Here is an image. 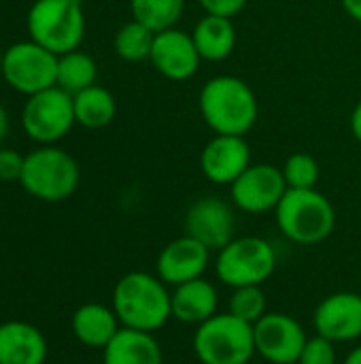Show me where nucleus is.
<instances>
[{"label":"nucleus","mask_w":361,"mask_h":364,"mask_svg":"<svg viewBox=\"0 0 361 364\" xmlns=\"http://www.w3.org/2000/svg\"><path fill=\"white\" fill-rule=\"evenodd\" d=\"M194 352L202 364H249L257 354L253 324L238 320L230 311L217 314L196 326Z\"/></svg>","instance_id":"423d86ee"},{"label":"nucleus","mask_w":361,"mask_h":364,"mask_svg":"<svg viewBox=\"0 0 361 364\" xmlns=\"http://www.w3.org/2000/svg\"><path fill=\"white\" fill-rule=\"evenodd\" d=\"M336 343L321 335H315L309 337L298 364H336Z\"/></svg>","instance_id":"cd10ccee"},{"label":"nucleus","mask_w":361,"mask_h":364,"mask_svg":"<svg viewBox=\"0 0 361 364\" xmlns=\"http://www.w3.org/2000/svg\"><path fill=\"white\" fill-rule=\"evenodd\" d=\"M19 122L23 132L34 143L55 145L77 124L72 94L53 85L38 94L26 96V105L21 109Z\"/></svg>","instance_id":"6e6552de"},{"label":"nucleus","mask_w":361,"mask_h":364,"mask_svg":"<svg viewBox=\"0 0 361 364\" xmlns=\"http://www.w3.org/2000/svg\"><path fill=\"white\" fill-rule=\"evenodd\" d=\"M281 171L289 190H311L317 186L319 175H321L319 162L311 154H304V151L291 154L285 160Z\"/></svg>","instance_id":"bb28decb"},{"label":"nucleus","mask_w":361,"mask_h":364,"mask_svg":"<svg viewBox=\"0 0 361 364\" xmlns=\"http://www.w3.org/2000/svg\"><path fill=\"white\" fill-rule=\"evenodd\" d=\"M315 333L334 341L349 343L361 337V294L334 292L326 296L313 314Z\"/></svg>","instance_id":"4468645a"},{"label":"nucleus","mask_w":361,"mask_h":364,"mask_svg":"<svg viewBox=\"0 0 361 364\" xmlns=\"http://www.w3.org/2000/svg\"><path fill=\"white\" fill-rule=\"evenodd\" d=\"M119 328L121 322L115 309L102 303H85L70 318V331L74 339L94 350H104Z\"/></svg>","instance_id":"6ab92c4d"},{"label":"nucleus","mask_w":361,"mask_h":364,"mask_svg":"<svg viewBox=\"0 0 361 364\" xmlns=\"http://www.w3.org/2000/svg\"><path fill=\"white\" fill-rule=\"evenodd\" d=\"M2 58H4V49L0 47V79H2Z\"/></svg>","instance_id":"f704fd0d"},{"label":"nucleus","mask_w":361,"mask_h":364,"mask_svg":"<svg viewBox=\"0 0 361 364\" xmlns=\"http://www.w3.org/2000/svg\"><path fill=\"white\" fill-rule=\"evenodd\" d=\"M277 269V254L262 237H234L217 252L215 275L223 286H262Z\"/></svg>","instance_id":"0eeeda50"},{"label":"nucleus","mask_w":361,"mask_h":364,"mask_svg":"<svg viewBox=\"0 0 361 364\" xmlns=\"http://www.w3.org/2000/svg\"><path fill=\"white\" fill-rule=\"evenodd\" d=\"M251 166V147L245 136L215 134L200 154V171L215 186H232Z\"/></svg>","instance_id":"ddd939ff"},{"label":"nucleus","mask_w":361,"mask_h":364,"mask_svg":"<svg viewBox=\"0 0 361 364\" xmlns=\"http://www.w3.org/2000/svg\"><path fill=\"white\" fill-rule=\"evenodd\" d=\"M217 314L219 292L206 277H198L172 288V318L177 322L200 326Z\"/></svg>","instance_id":"f3484780"},{"label":"nucleus","mask_w":361,"mask_h":364,"mask_svg":"<svg viewBox=\"0 0 361 364\" xmlns=\"http://www.w3.org/2000/svg\"><path fill=\"white\" fill-rule=\"evenodd\" d=\"M340 2H343V9L347 11V15L361 23V0H340Z\"/></svg>","instance_id":"2f4dec72"},{"label":"nucleus","mask_w":361,"mask_h":364,"mask_svg":"<svg viewBox=\"0 0 361 364\" xmlns=\"http://www.w3.org/2000/svg\"><path fill=\"white\" fill-rule=\"evenodd\" d=\"M287 190L289 188L285 183L283 171L274 164L260 162V164H251L230 186V198L236 209L260 215V213L274 211Z\"/></svg>","instance_id":"9b49d317"},{"label":"nucleus","mask_w":361,"mask_h":364,"mask_svg":"<svg viewBox=\"0 0 361 364\" xmlns=\"http://www.w3.org/2000/svg\"><path fill=\"white\" fill-rule=\"evenodd\" d=\"M155 34L151 28H147L145 23L130 19L128 23H123L115 38H113V47L115 53L126 60V62H143L151 58V49H153V41Z\"/></svg>","instance_id":"393cba45"},{"label":"nucleus","mask_w":361,"mask_h":364,"mask_svg":"<svg viewBox=\"0 0 361 364\" xmlns=\"http://www.w3.org/2000/svg\"><path fill=\"white\" fill-rule=\"evenodd\" d=\"M72 105H74L77 124L87 130H100V128L109 126L117 113L115 96L106 87L96 85V83L81 90L79 94H74Z\"/></svg>","instance_id":"4be33fe9"},{"label":"nucleus","mask_w":361,"mask_h":364,"mask_svg":"<svg viewBox=\"0 0 361 364\" xmlns=\"http://www.w3.org/2000/svg\"><path fill=\"white\" fill-rule=\"evenodd\" d=\"M149 60L155 66V70L170 81L191 79L202 62L191 38V32L179 28H168L155 34Z\"/></svg>","instance_id":"2eb2a0df"},{"label":"nucleus","mask_w":361,"mask_h":364,"mask_svg":"<svg viewBox=\"0 0 361 364\" xmlns=\"http://www.w3.org/2000/svg\"><path fill=\"white\" fill-rule=\"evenodd\" d=\"M2 79L19 94L32 96L57 85V55L36 41H17L4 49Z\"/></svg>","instance_id":"1a4fd4ad"},{"label":"nucleus","mask_w":361,"mask_h":364,"mask_svg":"<svg viewBox=\"0 0 361 364\" xmlns=\"http://www.w3.org/2000/svg\"><path fill=\"white\" fill-rule=\"evenodd\" d=\"M98 77V64L96 60L81 51H68L57 55V87L66 90L68 94H79L81 90L96 83Z\"/></svg>","instance_id":"5701e85b"},{"label":"nucleus","mask_w":361,"mask_h":364,"mask_svg":"<svg viewBox=\"0 0 361 364\" xmlns=\"http://www.w3.org/2000/svg\"><path fill=\"white\" fill-rule=\"evenodd\" d=\"M45 335L21 320L0 324V364H45L47 360Z\"/></svg>","instance_id":"a211bd4d"},{"label":"nucleus","mask_w":361,"mask_h":364,"mask_svg":"<svg viewBox=\"0 0 361 364\" xmlns=\"http://www.w3.org/2000/svg\"><path fill=\"white\" fill-rule=\"evenodd\" d=\"M211 262V250L189 235L166 243L155 262V275L170 288L204 277Z\"/></svg>","instance_id":"dca6fc26"},{"label":"nucleus","mask_w":361,"mask_h":364,"mask_svg":"<svg viewBox=\"0 0 361 364\" xmlns=\"http://www.w3.org/2000/svg\"><path fill=\"white\" fill-rule=\"evenodd\" d=\"M236 215L228 200L217 196L198 198L185 215V235L194 237L211 252L226 247L234 239Z\"/></svg>","instance_id":"f8f14e48"},{"label":"nucleus","mask_w":361,"mask_h":364,"mask_svg":"<svg viewBox=\"0 0 361 364\" xmlns=\"http://www.w3.org/2000/svg\"><path fill=\"white\" fill-rule=\"evenodd\" d=\"M228 311L243 322L255 324L268 314V303L262 286H240L234 288L228 301Z\"/></svg>","instance_id":"a878e982"},{"label":"nucleus","mask_w":361,"mask_h":364,"mask_svg":"<svg viewBox=\"0 0 361 364\" xmlns=\"http://www.w3.org/2000/svg\"><path fill=\"white\" fill-rule=\"evenodd\" d=\"M204 13L209 15H221V17H234L238 15L249 0H198Z\"/></svg>","instance_id":"c756f323"},{"label":"nucleus","mask_w":361,"mask_h":364,"mask_svg":"<svg viewBox=\"0 0 361 364\" xmlns=\"http://www.w3.org/2000/svg\"><path fill=\"white\" fill-rule=\"evenodd\" d=\"M23 160H26V156L19 154L17 149L0 145V181H17L19 183L21 171H23Z\"/></svg>","instance_id":"c85d7f7f"},{"label":"nucleus","mask_w":361,"mask_h":364,"mask_svg":"<svg viewBox=\"0 0 361 364\" xmlns=\"http://www.w3.org/2000/svg\"><path fill=\"white\" fill-rule=\"evenodd\" d=\"M349 126H351V134L355 136V141H360L361 143V100L353 107V111H351Z\"/></svg>","instance_id":"7c9ffc66"},{"label":"nucleus","mask_w":361,"mask_h":364,"mask_svg":"<svg viewBox=\"0 0 361 364\" xmlns=\"http://www.w3.org/2000/svg\"><path fill=\"white\" fill-rule=\"evenodd\" d=\"M204 124L215 134L245 136L257 122V96L253 87L234 75H217L209 79L198 96Z\"/></svg>","instance_id":"f03ea898"},{"label":"nucleus","mask_w":361,"mask_h":364,"mask_svg":"<svg viewBox=\"0 0 361 364\" xmlns=\"http://www.w3.org/2000/svg\"><path fill=\"white\" fill-rule=\"evenodd\" d=\"M279 230L298 245L326 241L336 226V209L317 188L287 190L274 209Z\"/></svg>","instance_id":"20e7f679"},{"label":"nucleus","mask_w":361,"mask_h":364,"mask_svg":"<svg viewBox=\"0 0 361 364\" xmlns=\"http://www.w3.org/2000/svg\"><path fill=\"white\" fill-rule=\"evenodd\" d=\"M132 19L145 23L153 32L174 28L185 11V0H130Z\"/></svg>","instance_id":"b1692460"},{"label":"nucleus","mask_w":361,"mask_h":364,"mask_svg":"<svg viewBox=\"0 0 361 364\" xmlns=\"http://www.w3.org/2000/svg\"><path fill=\"white\" fill-rule=\"evenodd\" d=\"M32 41L55 55L74 51L85 36L83 0H34L26 15Z\"/></svg>","instance_id":"39448f33"},{"label":"nucleus","mask_w":361,"mask_h":364,"mask_svg":"<svg viewBox=\"0 0 361 364\" xmlns=\"http://www.w3.org/2000/svg\"><path fill=\"white\" fill-rule=\"evenodd\" d=\"M191 38L202 60L221 62L232 55L236 47V26L232 17L204 15L191 30Z\"/></svg>","instance_id":"412c9836"},{"label":"nucleus","mask_w":361,"mask_h":364,"mask_svg":"<svg viewBox=\"0 0 361 364\" xmlns=\"http://www.w3.org/2000/svg\"><path fill=\"white\" fill-rule=\"evenodd\" d=\"M255 352L270 364H298L309 341L304 326L281 311H268L253 324Z\"/></svg>","instance_id":"9d476101"},{"label":"nucleus","mask_w":361,"mask_h":364,"mask_svg":"<svg viewBox=\"0 0 361 364\" xmlns=\"http://www.w3.org/2000/svg\"><path fill=\"white\" fill-rule=\"evenodd\" d=\"M6 132H9V115H6L4 105L0 102V145H2V141L6 136Z\"/></svg>","instance_id":"473e14b6"},{"label":"nucleus","mask_w":361,"mask_h":364,"mask_svg":"<svg viewBox=\"0 0 361 364\" xmlns=\"http://www.w3.org/2000/svg\"><path fill=\"white\" fill-rule=\"evenodd\" d=\"M102 364H164V356L153 333L121 326L102 350Z\"/></svg>","instance_id":"aec40b11"},{"label":"nucleus","mask_w":361,"mask_h":364,"mask_svg":"<svg viewBox=\"0 0 361 364\" xmlns=\"http://www.w3.org/2000/svg\"><path fill=\"white\" fill-rule=\"evenodd\" d=\"M111 307L123 328L155 333L172 318V288L153 273H126L113 288Z\"/></svg>","instance_id":"f257e3e1"},{"label":"nucleus","mask_w":361,"mask_h":364,"mask_svg":"<svg viewBox=\"0 0 361 364\" xmlns=\"http://www.w3.org/2000/svg\"><path fill=\"white\" fill-rule=\"evenodd\" d=\"M81 181L79 162L57 145H40L23 160L19 186L26 194L43 203L70 198Z\"/></svg>","instance_id":"7ed1b4c3"},{"label":"nucleus","mask_w":361,"mask_h":364,"mask_svg":"<svg viewBox=\"0 0 361 364\" xmlns=\"http://www.w3.org/2000/svg\"><path fill=\"white\" fill-rule=\"evenodd\" d=\"M345 364H361V346L349 352V356L345 358Z\"/></svg>","instance_id":"72a5a7b5"}]
</instances>
